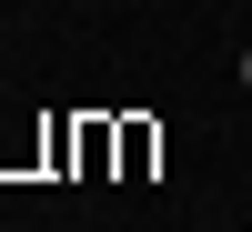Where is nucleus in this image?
<instances>
[{"instance_id": "nucleus-1", "label": "nucleus", "mask_w": 252, "mask_h": 232, "mask_svg": "<svg viewBox=\"0 0 252 232\" xmlns=\"http://www.w3.org/2000/svg\"><path fill=\"white\" fill-rule=\"evenodd\" d=\"M242 81H252V51H242Z\"/></svg>"}]
</instances>
